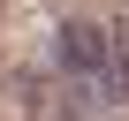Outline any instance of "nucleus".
<instances>
[{
    "label": "nucleus",
    "instance_id": "obj_2",
    "mask_svg": "<svg viewBox=\"0 0 129 121\" xmlns=\"http://www.w3.org/2000/svg\"><path fill=\"white\" fill-rule=\"evenodd\" d=\"M114 60H121V83H129V23H114Z\"/></svg>",
    "mask_w": 129,
    "mask_h": 121
},
{
    "label": "nucleus",
    "instance_id": "obj_1",
    "mask_svg": "<svg viewBox=\"0 0 129 121\" xmlns=\"http://www.w3.org/2000/svg\"><path fill=\"white\" fill-rule=\"evenodd\" d=\"M61 68H69L76 98H84V106H99V113L129 98L121 60H114V30H106V23H69V30H61Z\"/></svg>",
    "mask_w": 129,
    "mask_h": 121
}]
</instances>
